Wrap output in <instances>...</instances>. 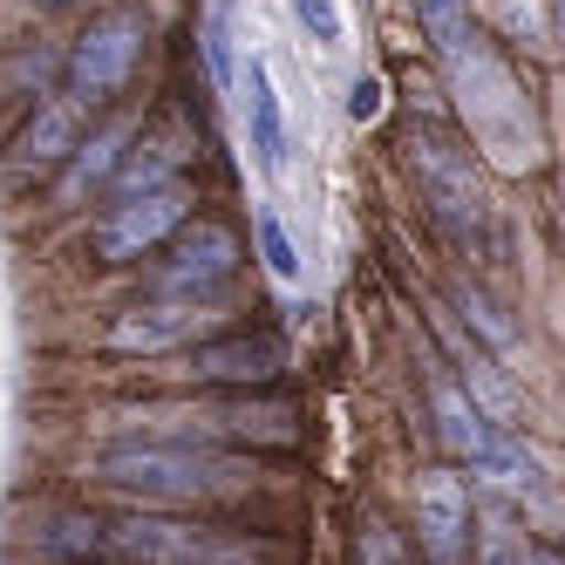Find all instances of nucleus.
<instances>
[{"label":"nucleus","instance_id":"17","mask_svg":"<svg viewBox=\"0 0 565 565\" xmlns=\"http://www.w3.org/2000/svg\"><path fill=\"white\" fill-rule=\"evenodd\" d=\"M178 137H150V143H137L130 157H124V171L109 178V191L116 198H137V191H157V184H178Z\"/></svg>","mask_w":565,"mask_h":565},{"label":"nucleus","instance_id":"14","mask_svg":"<svg viewBox=\"0 0 565 565\" xmlns=\"http://www.w3.org/2000/svg\"><path fill=\"white\" fill-rule=\"evenodd\" d=\"M198 423H205L212 443H238V450H287V443L300 436V423H294L287 402H253V388L232 395V402H218V409H205Z\"/></svg>","mask_w":565,"mask_h":565},{"label":"nucleus","instance_id":"10","mask_svg":"<svg viewBox=\"0 0 565 565\" xmlns=\"http://www.w3.org/2000/svg\"><path fill=\"white\" fill-rule=\"evenodd\" d=\"M416 539L429 565H463L470 552V483L457 470H423L416 483Z\"/></svg>","mask_w":565,"mask_h":565},{"label":"nucleus","instance_id":"18","mask_svg":"<svg viewBox=\"0 0 565 565\" xmlns=\"http://www.w3.org/2000/svg\"><path fill=\"white\" fill-rule=\"evenodd\" d=\"M423 34H429V55H450L457 42H470L477 34V14H470V0H409Z\"/></svg>","mask_w":565,"mask_h":565},{"label":"nucleus","instance_id":"12","mask_svg":"<svg viewBox=\"0 0 565 565\" xmlns=\"http://www.w3.org/2000/svg\"><path fill=\"white\" fill-rule=\"evenodd\" d=\"M83 130H89V103L75 96V89L42 96V103L28 109V124L14 130L8 157H14V164H68L75 143H83Z\"/></svg>","mask_w":565,"mask_h":565},{"label":"nucleus","instance_id":"11","mask_svg":"<svg viewBox=\"0 0 565 565\" xmlns=\"http://www.w3.org/2000/svg\"><path fill=\"white\" fill-rule=\"evenodd\" d=\"M198 334H205V300H164V294H157L150 307H124V313H116L103 348L109 354H171V348H184Z\"/></svg>","mask_w":565,"mask_h":565},{"label":"nucleus","instance_id":"23","mask_svg":"<svg viewBox=\"0 0 565 565\" xmlns=\"http://www.w3.org/2000/svg\"><path fill=\"white\" fill-rule=\"evenodd\" d=\"M477 565H524V552L511 545L504 524H483V545H477Z\"/></svg>","mask_w":565,"mask_h":565},{"label":"nucleus","instance_id":"16","mask_svg":"<svg viewBox=\"0 0 565 565\" xmlns=\"http://www.w3.org/2000/svg\"><path fill=\"white\" fill-rule=\"evenodd\" d=\"M246 124H253V150H259V164L279 171V157H287V116H279V96H273V75L266 62L253 55L246 68Z\"/></svg>","mask_w":565,"mask_h":565},{"label":"nucleus","instance_id":"3","mask_svg":"<svg viewBox=\"0 0 565 565\" xmlns=\"http://www.w3.org/2000/svg\"><path fill=\"white\" fill-rule=\"evenodd\" d=\"M109 558H124V565H273L259 539H232L218 524L171 518V511L109 518Z\"/></svg>","mask_w":565,"mask_h":565},{"label":"nucleus","instance_id":"9","mask_svg":"<svg viewBox=\"0 0 565 565\" xmlns=\"http://www.w3.org/2000/svg\"><path fill=\"white\" fill-rule=\"evenodd\" d=\"M279 369H287V341L273 328H238V334L198 341L184 375L205 388H266V382H279Z\"/></svg>","mask_w":565,"mask_h":565},{"label":"nucleus","instance_id":"1","mask_svg":"<svg viewBox=\"0 0 565 565\" xmlns=\"http://www.w3.org/2000/svg\"><path fill=\"white\" fill-rule=\"evenodd\" d=\"M443 75H450V96H457V116L470 143L491 157L498 171H539L545 157V130H539V103L524 96V83L511 75V62L483 42V28L470 34V42H457L450 55H436Z\"/></svg>","mask_w":565,"mask_h":565},{"label":"nucleus","instance_id":"29","mask_svg":"<svg viewBox=\"0 0 565 565\" xmlns=\"http://www.w3.org/2000/svg\"><path fill=\"white\" fill-rule=\"evenodd\" d=\"M218 8H232V0H218Z\"/></svg>","mask_w":565,"mask_h":565},{"label":"nucleus","instance_id":"25","mask_svg":"<svg viewBox=\"0 0 565 565\" xmlns=\"http://www.w3.org/2000/svg\"><path fill=\"white\" fill-rule=\"evenodd\" d=\"M225 42H232L225 28H205V55H212V75H218V83L232 75V49H225Z\"/></svg>","mask_w":565,"mask_h":565},{"label":"nucleus","instance_id":"13","mask_svg":"<svg viewBox=\"0 0 565 565\" xmlns=\"http://www.w3.org/2000/svg\"><path fill=\"white\" fill-rule=\"evenodd\" d=\"M130 143H137V116H109L103 130H89L83 143H75V157L62 164V178H55V205H83L96 184H109L116 171H124Z\"/></svg>","mask_w":565,"mask_h":565},{"label":"nucleus","instance_id":"4","mask_svg":"<svg viewBox=\"0 0 565 565\" xmlns=\"http://www.w3.org/2000/svg\"><path fill=\"white\" fill-rule=\"evenodd\" d=\"M429 416H436V436L457 463H470L477 477L504 483V491H532L539 483V463L524 457V443L504 436L491 416L477 409V395L457 382V375H429Z\"/></svg>","mask_w":565,"mask_h":565},{"label":"nucleus","instance_id":"15","mask_svg":"<svg viewBox=\"0 0 565 565\" xmlns=\"http://www.w3.org/2000/svg\"><path fill=\"white\" fill-rule=\"evenodd\" d=\"M28 552L42 565H89L109 552V524L89 518V511H42L28 532Z\"/></svg>","mask_w":565,"mask_h":565},{"label":"nucleus","instance_id":"24","mask_svg":"<svg viewBox=\"0 0 565 565\" xmlns=\"http://www.w3.org/2000/svg\"><path fill=\"white\" fill-rule=\"evenodd\" d=\"M348 116H354V124H375V116H382V83H375V75H354V89H348Z\"/></svg>","mask_w":565,"mask_h":565},{"label":"nucleus","instance_id":"8","mask_svg":"<svg viewBox=\"0 0 565 565\" xmlns=\"http://www.w3.org/2000/svg\"><path fill=\"white\" fill-rule=\"evenodd\" d=\"M238 266H246V246H238V232L225 218H191L164 259L150 266V294H164V300H212L218 287H232Z\"/></svg>","mask_w":565,"mask_h":565},{"label":"nucleus","instance_id":"21","mask_svg":"<svg viewBox=\"0 0 565 565\" xmlns=\"http://www.w3.org/2000/svg\"><path fill=\"white\" fill-rule=\"evenodd\" d=\"M294 14H300V28L313 34L320 49L341 42V8H334V0H294Z\"/></svg>","mask_w":565,"mask_h":565},{"label":"nucleus","instance_id":"5","mask_svg":"<svg viewBox=\"0 0 565 565\" xmlns=\"http://www.w3.org/2000/svg\"><path fill=\"white\" fill-rule=\"evenodd\" d=\"M143 42H150L143 8H103V14H96L83 34H75V42H68V62H62L68 89L83 96L89 109L116 103V96L130 89L137 62H143Z\"/></svg>","mask_w":565,"mask_h":565},{"label":"nucleus","instance_id":"27","mask_svg":"<svg viewBox=\"0 0 565 565\" xmlns=\"http://www.w3.org/2000/svg\"><path fill=\"white\" fill-rule=\"evenodd\" d=\"M524 565H565V558H558L552 545H524Z\"/></svg>","mask_w":565,"mask_h":565},{"label":"nucleus","instance_id":"7","mask_svg":"<svg viewBox=\"0 0 565 565\" xmlns=\"http://www.w3.org/2000/svg\"><path fill=\"white\" fill-rule=\"evenodd\" d=\"M184 225H191V184L178 178V184H157V191L103 205V218L89 225V253L103 266H143L150 253H164Z\"/></svg>","mask_w":565,"mask_h":565},{"label":"nucleus","instance_id":"28","mask_svg":"<svg viewBox=\"0 0 565 565\" xmlns=\"http://www.w3.org/2000/svg\"><path fill=\"white\" fill-rule=\"evenodd\" d=\"M34 8H42V14H62V8H75V0H34Z\"/></svg>","mask_w":565,"mask_h":565},{"label":"nucleus","instance_id":"26","mask_svg":"<svg viewBox=\"0 0 565 565\" xmlns=\"http://www.w3.org/2000/svg\"><path fill=\"white\" fill-rule=\"evenodd\" d=\"M545 14H552V42L565 49V0H545Z\"/></svg>","mask_w":565,"mask_h":565},{"label":"nucleus","instance_id":"2","mask_svg":"<svg viewBox=\"0 0 565 565\" xmlns=\"http://www.w3.org/2000/svg\"><path fill=\"white\" fill-rule=\"evenodd\" d=\"M103 483L143 504H205L238 477V457L198 450V443H116L103 450Z\"/></svg>","mask_w":565,"mask_h":565},{"label":"nucleus","instance_id":"20","mask_svg":"<svg viewBox=\"0 0 565 565\" xmlns=\"http://www.w3.org/2000/svg\"><path fill=\"white\" fill-rule=\"evenodd\" d=\"M259 253H266V273L273 279H300V253H294L287 225H279V212H259Z\"/></svg>","mask_w":565,"mask_h":565},{"label":"nucleus","instance_id":"22","mask_svg":"<svg viewBox=\"0 0 565 565\" xmlns=\"http://www.w3.org/2000/svg\"><path fill=\"white\" fill-rule=\"evenodd\" d=\"M504 34L511 42H539V34H552V14H539V0H504Z\"/></svg>","mask_w":565,"mask_h":565},{"label":"nucleus","instance_id":"6","mask_svg":"<svg viewBox=\"0 0 565 565\" xmlns=\"http://www.w3.org/2000/svg\"><path fill=\"white\" fill-rule=\"evenodd\" d=\"M409 171H416V191H423V205L429 218L457 238V246H470V238L483 232V184H477V157L463 143H450L443 130H409Z\"/></svg>","mask_w":565,"mask_h":565},{"label":"nucleus","instance_id":"19","mask_svg":"<svg viewBox=\"0 0 565 565\" xmlns=\"http://www.w3.org/2000/svg\"><path fill=\"white\" fill-rule=\"evenodd\" d=\"M457 313H463V320H470V328H477L483 341H491L498 354H511V348H518V328L504 320V307H491L477 287H457Z\"/></svg>","mask_w":565,"mask_h":565}]
</instances>
